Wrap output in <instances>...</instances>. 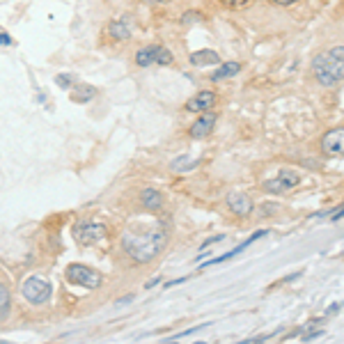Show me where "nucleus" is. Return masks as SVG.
<instances>
[{
	"label": "nucleus",
	"mask_w": 344,
	"mask_h": 344,
	"mask_svg": "<svg viewBox=\"0 0 344 344\" xmlns=\"http://www.w3.org/2000/svg\"><path fill=\"white\" fill-rule=\"evenodd\" d=\"M168 244V232L154 227V230H145V232H124L122 234V250L138 264H147V261L156 259L163 253Z\"/></svg>",
	"instance_id": "obj_1"
},
{
	"label": "nucleus",
	"mask_w": 344,
	"mask_h": 344,
	"mask_svg": "<svg viewBox=\"0 0 344 344\" xmlns=\"http://www.w3.org/2000/svg\"><path fill=\"white\" fill-rule=\"evenodd\" d=\"M312 72L324 87H335L344 76V48L335 46L326 53H319L312 60Z\"/></svg>",
	"instance_id": "obj_2"
},
{
	"label": "nucleus",
	"mask_w": 344,
	"mask_h": 344,
	"mask_svg": "<svg viewBox=\"0 0 344 344\" xmlns=\"http://www.w3.org/2000/svg\"><path fill=\"white\" fill-rule=\"evenodd\" d=\"M65 275L72 285H81V287H85V289H99L101 282H103L101 273L94 271V268L85 266V264H69Z\"/></svg>",
	"instance_id": "obj_3"
},
{
	"label": "nucleus",
	"mask_w": 344,
	"mask_h": 344,
	"mask_svg": "<svg viewBox=\"0 0 344 344\" xmlns=\"http://www.w3.org/2000/svg\"><path fill=\"white\" fill-rule=\"evenodd\" d=\"M108 234L106 225H101V223H94V220H81L74 225V239H76V244L81 246H94L99 241H103Z\"/></svg>",
	"instance_id": "obj_4"
},
{
	"label": "nucleus",
	"mask_w": 344,
	"mask_h": 344,
	"mask_svg": "<svg viewBox=\"0 0 344 344\" xmlns=\"http://www.w3.org/2000/svg\"><path fill=\"white\" fill-rule=\"evenodd\" d=\"M21 294L32 305H42V303H46L51 298V285H48V280H44L42 275H32V278L23 280Z\"/></svg>",
	"instance_id": "obj_5"
},
{
	"label": "nucleus",
	"mask_w": 344,
	"mask_h": 344,
	"mask_svg": "<svg viewBox=\"0 0 344 344\" xmlns=\"http://www.w3.org/2000/svg\"><path fill=\"white\" fill-rule=\"evenodd\" d=\"M298 181H301V177H298L296 170H280L278 177L264 181L261 188L266 190V193H273V195H282V193L291 190L294 186H298Z\"/></svg>",
	"instance_id": "obj_6"
},
{
	"label": "nucleus",
	"mask_w": 344,
	"mask_h": 344,
	"mask_svg": "<svg viewBox=\"0 0 344 344\" xmlns=\"http://www.w3.org/2000/svg\"><path fill=\"white\" fill-rule=\"evenodd\" d=\"M321 152L328 156V159H340L344 152V129H331L328 133H324L321 138Z\"/></svg>",
	"instance_id": "obj_7"
},
{
	"label": "nucleus",
	"mask_w": 344,
	"mask_h": 344,
	"mask_svg": "<svg viewBox=\"0 0 344 344\" xmlns=\"http://www.w3.org/2000/svg\"><path fill=\"white\" fill-rule=\"evenodd\" d=\"M218 103V94L214 89H200L195 96H190L188 103H186V110L188 113H207Z\"/></svg>",
	"instance_id": "obj_8"
},
{
	"label": "nucleus",
	"mask_w": 344,
	"mask_h": 344,
	"mask_svg": "<svg viewBox=\"0 0 344 344\" xmlns=\"http://www.w3.org/2000/svg\"><path fill=\"white\" fill-rule=\"evenodd\" d=\"M227 207L239 218H248L253 214V200H250L248 193H241V190H234V193L227 195Z\"/></svg>",
	"instance_id": "obj_9"
},
{
	"label": "nucleus",
	"mask_w": 344,
	"mask_h": 344,
	"mask_svg": "<svg viewBox=\"0 0 344 344\" xmlns=\"http://www.w3.org/2000/svg\"><path fill=\"white\" fill-rule=\"evenodd\" d=\"M216 122H218V115L216 113H211V110H207V113H202L200 117L190 124V129H188V133H190V138H207L211 131H214V126H216Z\"/></svg>",
	"instance_id": "obj_10"
},
{
	"label": "nucleus",
	"mask_w": 344,
	"mask_h": 344,
	"mask_svg": "<svg viewBox=\"0 0 344 344\" xmlns=\"http://www.w3.org/2000/svg\"><path fill=\"white\" fill-rule=\"evenodd\" d=\"M106 32L110 39H115V42H126V39H131V35H133V25H131L126 18H115V21H110V23L106 25Z\"/></svg>",
	"instance_id": "obj_11"
},
{
	"label": "nucleus",
	"mask_w": 344,
	"mask_h": 344,
	"mask_svg": "<svg viewBox=\"0 0 344 344\" xmlns=\"http://www.w3.org/2000/svg\"><path fill=\"white\" fill-rule=\"evenodd\" d=\"M188 62L193 67H216L220 65V55L211 48H202V51H193L188 55Z\"/></svg>",
	"instance_id": "obj_12"
},
{
	"label": "nucleus",
	"mask_w": 344,
	"mask_h": 344,
	"mask_svg": "<svg viewBox=\"0 0 344 344\" xmlns=\"http://www.w3.org/2000/svg\"><path fill=\"white\" fill-rule=\"evenodd\" d=\"M96 96V87L94 85H87V83H74V89L69 92V99L74 101V103H87V101H92Z\"/></svg>",
	"instance_id": "obj_13"
},
{
	"label": "nucleus",
	"mask_w": 344,
	"mask_h": 344,
	"mask_svg": "<svg viewBox=\"0 0 344 344\" xmlns=\"http://www.w3.org/2000/svg\"><path fill=\"white\" fill-rule=\"evenodd\" d=\"M159 46H161V44H149V46L140 48V51L136 53V65L143 67V69L156 65V53H159Z\"/></svg>",
	"instance_id": "obj_14"
},
{
	"label": "nucleus",
	"mask_w": 344,
	"mask_h": 344,
	"mask_svg": "<svg viewBox=\"0 0 344 344\" xmlns=\"http://www.w3.org/2000/svg\"><path fill=\"white\" fill-rule=\"evenodd\" d=\"M140 204H143L147 211H159L163 207V195H161L156 188H145L140 193Z\"/></svg>",
	"instance_id": "obj_15"
},
{
	"label": "nucleus",
	"mask_w": 344,
	"mask_h": 344,
	"mask_svg": "<svg viewBox=\"0 0 344 344\" xmlns=\"http://www.w3.org/2000/svg\"><path fill=\"white\" fill-rule=\"evenodd\" d=\"M239 72H241V62H225V65L220 67L218 72L211 74V81H214V83H218V81H223V78L237 76Z\"/></svg>",
	"instance_id": "obj_16"
},
{
	"label": "nucleus",
	"mask_w": 344,
	"mask_h": 344,
	"mask_svg": "<svg viewBox=\"0 0 344 344\" xmlns=\"http://www.w3.org/2000/svg\"><path fill=\"white\" fill-rule=\"evenodd\" d=\"M200 161H202V159L188 161V156H179V159H174V161L170 163V168H172L174 172H188V170H193V168L200 166Z\"/></svg>",
	"instance_id": "obj_17"
},
{
	"label": "nucleus",
	"mask_w": 344,
	"mask_h": 344,
	"mask_svg": "<svg viewBox=\"0 0 344 344\" xmlns=\"http://www.w3.org/2000/svg\"><path fill=\"white\" fill-rule=\"evenodd\" d=\"M9 308H12V296H9V289L0 282V319H7Z\"/></svg>",
	"instance_id": "obj_18"
},
{
	"label": "nucleus",
	"mask_w": 344,
	"mask_h": 344,
	"mask_svg": "<svg viewBox=\"0 0 344 344\" xmlns=\"http://www.w3.org/2000/svg\"><path fill=\"white\" fill-rule=\"evenodd\" d=\"M172 62H174V55H172L170 48L159 46V53H156V65H161V67H170Z\"/></svg>",
	"instance_id": "obj_19"
},
{
	"label": "nucleus",
	"mask_w": 344,
	"mask_h": 344,
	"mask_svg": "<svg viewBox=\"0 0 344 344\" xmlns=\"http://www.w3.org/2000/svg\"><path fill=\"white\" fill-rule=\"evenodd\" d=\"M74 83H76V78H74L72 74H58V76H55V85H60L62 89H72Z\"/></svg>",
	"instance_id": "obj_20"
},
{
	"label": "nucleus",
	"mask_w": 344,
	"mask_h": 344,
	"mask_svg": "<svg viewBox=\"0 0 344 344\" xmlns=\"http://www.w3.org/2000/svg\"><path fill=\"white\" fill-rule=\"evenodd\" d=\"M223 239H225V234H218V237H211V239H207V241L202 244V250H207L209 246H214V244H220Z\"/></svg>",
	"instance_id": "obj_21"
},
{
	"label": "nucleus",
	"mask_w": 344,
	"mask_h": 344,
	"mask_svg": "<svg viewBox=\"0 0 344 344\" xmlns=\"http://www.w3.org/2000/svg\"><path fill=\"white\" fill-rule=\"evenodd\" d=\"M220 2L227 7H241V5H246V2H250V0H220Z\"/></svg>",
	"instance_id": "obj_22"
},
{
	"label": "nucleus",
	"mask_w": 344,
	"mask_h": 344,
	"mask_svg": "<svg viewBox=\"0 0 344 344\" xmlns=\"http://www.w3.org/2000/svg\"><path fill=\"white\" fill-rule=\"evenodd\" d=\"M193 21H200V16H197V14H193V12H188V14H184V16H181V23H193Z\"/></svg>",
	"instance_id": "obj_23"
},
{
	"label": "nucleus",
	"mask_w": 344,
	"mask_h": 344,
	"mask_svg": "<svg viewBox=\"0 0 344 344\" xmlns=\"http://www.w3.org/2000/svg\"><path fill=\"white\" fill-rule=\"evenodd\" d=\"M9 44H12V37L7 32H0V46H9Z\"/></svg>",
	"instance_id": "obj_24"
},
{
	"label": "nucleus",
	"mask_w": 344,
	"mask_h": 344,
	"mask_svg": "<svg viewBox=\"0 0 344 344\" xmlns=\"http://www.w3.org/2000/svg\"><path fill=\"white\" fill-rule=\"evenodd\" d=\"M275 5H282V7H287V5H294V2H298V0H273Z\"/></svg>",
	"instance_id": "obj_25"
},
{
	"label": "nucleus",
	"mask_w": 344,
	"mask_h": 344,
	"mask_svg": "<svg viewBox=\"0 0 344 344\" xmlns=\"http://www.w3.org/2000/svg\"><path fill=\"white\" fill-rule=\"evenodd\" d=\"M147 5H163V2H170V0H145Z\"/></svg>",
	"instance_id": "obj_26"
}]
</instances>
